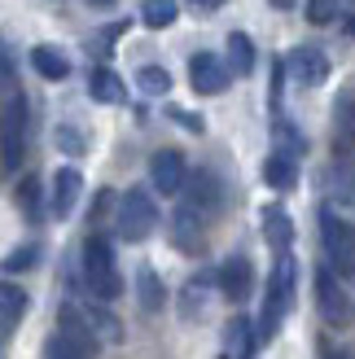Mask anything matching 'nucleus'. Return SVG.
Returning <instances> with one entry per match:
<instances>
[{"label": "nucleus", "mask_w": 355, "mask_h": 359, "mask_svg": "<svg viewBox=\"0 0 355 359\" xmlns=\"http://www.w3.org/2000/svg\"><path fill=\"white\" fill-rule=\"evenodd\" d=\"M83 280H88V290H93V298L101 302H114L123 294V276H119V263H114V250L105 237H88L83 241Z\"/></svg>", "instance_id": "obj_1"}, {"label": "nucleus", "mask_w": 355, "mask_h": 359, "mask_svg": "<svg viewBox=\"0 0 355 359\" xmlns=\"http://www.w3.org/2000/svg\"><path fill=\"white\" fill-rule=\"evenodd\" d=\"M321 245L325 259L338 276H355V228L347 219H338V210L325 206L321 210Z\"/></svg>", "instance_id": "obj_2"}, {"label": "nucleus", "mask_w": 355, "mask_h": 359, "mask_svg": "<svg viewBox=\"0 0 355 359\" xmlns=\"http://www.w3.org/2000/svg\"><path fill=\"white\" fill-rule=\"evenodd\" d=\"M114 224H119V237L123 241H145L149 232L158 228V206H154L149 189H128V193H123Z\"/></svg>", "instance_id": "obj_3"}, {"label": "nucleus", "mask_w": 355, "mask_h": 359, "mask_svg": "<svg viewBox=\"0 0 355 359\" xmlns=\"http://www.w3.org/2000/svg\"><path fill=\"white\" fill-rule=\"evenodd\" d=\"M316 307H321L325 325H333V329H347L355 320V298L342 290L333 267H316Z\"/></svg>", "instance_id": "obj_4"}, {"label": "nucleus", "mask_w": 355, "mask_h": 359, "mask_svg": "<svg viewBox=\"0 0 355 359\" xmlns=\"http://www.w3.org/2000/svg\"><path fill=\"white\" fill-rule=\"evenodd\" d=\"M193 215H202V219H210V215H220L224 210V184H220V175L215 171H193L189 175V184H185V202Z\"/></svg>", "instance_id": "obj_5"}, {"label": "nucleus", "mask_w": 355, "mask_h": 359, "mask_svg": "<svg viewBox=\"0 0 355 359\" xmlns=\"http://www.w3.org/2000/svg\"><path fill=\"white\" fill-rule=\"evenodd\" d=\"M27 149V101L18 93H5V171L22 167Z\"/></svg>", "instance_id": "obj_6"}, {"label": "nucleus", "mask_w": 355, "mask_h": 359, "mask_svg": "<svg viewBox=\"0 0 355 359\" xmlns=\"http://www.w3.org/2000/svg\"><path fill=\"white\" fill-rule=\"evenodd\" d=\"M149 184L163 193V197H175V193H185L189 184V167H185V154L180 149H158L149 158Z\"/></svg>", "instance_id": "obj_7"}, {"label": "nucleus", "mask_w": 355, "mask_h": 359, "mask_svg": "<svg viewBox=\"0 0 355 359\" xmlns=\"http://www.w3.org/2000/svg\"><path fill=\"white\" fill-rule=\"evenodd\" d=\"M228 79H233V70H228V62H220L215 53H193L189 57V83H193V93H202V97H220Z\"/></svg>", "instance_id": "obj_8"}, {"label": "nucleus", "mask_w": 355, "mask_h": 359, "mask_svg": "<svg viewBox=\"0 0 355 359\" xmlns=\"http://www.w3.org/2000/svg\"><path fill=\"white\" fill-rule=\"evenodd\" d=\"M286 70H290V79L294 83H303V88H321L329 79V57L316 44H298L290 48V57H286Z\"/></svg>", "instance_id": "obj_9"}, {"label": "nucleus", "mask_w": 355, "mask_h": 359, "mask_svg": "<svg viewBox=\"0 0 355 359\" xmlns=\"http://www.w3.org/2000/svg\"><path fill=\"white\" fill-rule=\"evenodd\" d=\"M58 333L62 337H70L79 351H88L97 359V346H101V333H97V325L88 320V307H75V302H66V307L58 311Z\"/></svg>", "instance_id": "obj_10"}, {"label": "nucleus", "mask_w": 355, "mask_h": 359, "mask_svg": "<svg viewBox=\"0 0 355 359\" xmlns=\"http://www.w3.org/2000/svg\"><path fill=\"white\" fill-rule=\"evenodd\" d=\"M220 290H224L228 302H246V298H250V290H255V267H250V259H246V255L224 259L220 263Z\"/></svg>", "instance_id": "obj_11"}, {"label": "nucleus", "mask_w": 355, "mask_h": 359, "mask_svg": "<svg viewBox=\"0 0 355 359\" xmlns=\"http://www.w3.org/2000/svg\"><path fill=\"white\" fill-rule=\"evenodd\" d=\"M83 193V175L75 167H58V175H53V189H48V215H58V219H66L70 210H75Z\"/></svg>", "instance_id": "obj_12"}, {"label": "nucleus", "mask_w": 355, "mask_h": 359, "mask_svg": "<svg viewBox=\"0 0 355 359\" xmlns=\"http://www.w3.org/2000/svg\"><path fill=\"white\" fill-rule=\"evenodd\" d=\"M259 346V325H250L246 316H233L224 325V359H250Z\"/></svg>", "instance_id": "obj_13"}, {"label": "nucleus", "mask_w": 355, "mask_h": 359, "mask_svg": "<svg viewBox=\"0 0 355 359\" xmlns=\"http://www.w3.org/2000/svg\"><path fill=\"white\" fill-rule=\"evenodd\" d=\"M333 149H355V83L333 101Z\"/></svg>", "instance_id": "obj_14"}, {"label": "nucleus", "mask_w": 355, "mask_h": 359, "mask_svg": "<svg viewBox=\"0 0 355 359\" xmlns=\"http://www.w3.org/2000/svg\"><path fill=\"white\" fill-rule=\"evenodd\" d=\"M263 184L276 189V193H290V189L298 184V158L272 149L268 158H263Z\"/></svg>", "instance_id": "obj_15"}, {"label": "nucleus", "mask_w": 355, "mask_h": 359, "mask_svg": "<svg viewBox=\"0 0 355 359\" xmlns=\"http://www.w3.org/2000/svg\"><path fill=\"white\" fill-rule=\"evenodd\" d=\"M329 189H333L338 202H355V149H333Z\"/></svg>", "instance_id": "obj_16"}, {"label": "nucleus", "mask_w": 355, "mask_h": 359, "mask_svg": "<svg viewBox=\"0 0 355 359\" xmlns=\"http://www.w3.org/2000/svg\"><path fill=\"white\" fill-rule=\"evenodd\" d=\"M88 97L101 101V105H119L123 97H128V88H123V79L110 66H97V70H88Z\"/></svg>", "instance_id": "obj_17"}, {"label": "nucleus", "mask_w": 355, "mask_h": 359, "mask_svg": "<svg viewBox=\"0 0 355 359\" xmlns=\"http://www.w3.org/2000/svg\"><path fill=\"white\" fill-rule=\"evenodd\" d=\"M31 66H35V75L48 79V83H58V79L70 75L66 53H62V48H53V44H35V48H31Z\"/></svg>", "instance_id": "obj_18"}, {"label": "nucleus", "mask_w": 355, "mask_h": 359, "mask_svg": "<svg viewBox=\"0 0 355 359\" xmlns=\"http://www.w3.org/2000/svg\"><path fill=\"white\" fill-rule=\"evenodd\" d=\"M263 237H268V245H276L281 255H290L294 224H290V215L281 210V206H268V210H263Z\"/></svg>", "instance_id": "obj_19"}, {"label": "nucleus", "mask_w": 355, "mask_h": 359, "mask_svg": "<svg viewBox=\"0 0 355 359\" xmlns=\"http://www.w3.org/2000/svg\"><path fill=\"white\" fill-rule=\"evenodd\" d=\"M13 202H18V210L27 215V219L35 224L44 215V189H40V180L35 175H22L18 180V189H13Z\"/></svg>", "instance_id": "obj_20"}, {"label": "nucleus", "mask_w": 355, "mask_h": 359, "mask_svg": "<svg viewBox=\"0 0 355 359\" xmlns=\"http://www.w3.org/2000/svg\"><path fill=\"white\" fill-rule=\"evenodd\" d=\"M22 316H27V294L9 280L5 290H0V329H5V337L18 329V320H22Z\"/></svg>", "instance_id": "obj_21"}, {"label": "nucleus", "mask_w": 355, "mask_h": 359, "mask_svg": "<svg viewBox=\"0 0 355 359\" xmlns=\"http://www.w3.org/2000/svg\"><path fill=\"white\" fill-rule=\"evenodd\" d=\"M228 70H233V75H250L255 70V44H250L246 31L228 35Z\"/></svg>", "instance_id": "obj_22"}, {"label": "nucleus", "mask_w": 355, "mask_h": 359, "mask_svg": "<svg viewBox=\"0 0 355 359\" xmlns=\"http://www.w3.org/2000/svg\"><path fill=\"white\" fill-rule=\"evenodd\" d=\"M202 215H193L189 206H180V210H175V245H180V250H198L202 245Z\"/></svg>", "instance_id": "obj_23"}, {"label": "nucleus", "mask_w": 355, "mask_h": 359, "mask_svg": "<svg viewBox=\"0 0 355 359\" xmlns=\"http://www.w3.org/2000/svg\"><path fill=\"white\" fill-rule=\"evenodd\" d=\"M175 18H180V5H175V0H140V22H145L149 31L171 27Z\"/></svg>", "instance_id": "obj_24"}, {"label": "nucleus", "mask_w": 355, "mask_h": 359, "mask_svg": "<svg viewBox=\"0 0 355 359\" xmlns=\"http://www.w3.org/2000/svg\"><path fill=\"white\" fill-rule=\"evenodd\" d=\"M136 290H140V307H145V311H163L167 290H163V280H158L154 267H140V272H136Z\"/></svg>", "instance_id": "obj_25"}, {"label": "nucleus", "mask_w": 355, "mask_h": 359, "mask_svg": "<svg viewBox=\"0 0 355 359\" xmlns=\"http://www.w3.org/2000/svg\"><path fill=\"white\" fill-rule=\"evenodd\" d=\"M136 88L145 97H167L171 93V75H167L163 66H140L136 70Z\"/></svg>", "instance_id": "obj_26"}, {"label": "nucleus", "mask_w": 355, "mask_h": 359, "mask_svg": "<svg viewBox=\"0 0 355 359\" xmlns=\"http://www.w3.org/2000/svg\"><path fill=\"white\" fill-rule=\"evenodd\" d=\"M272 132H276V149H281V154H290V158L307 154V136L298 132L290 118H276V128H272Z\"/></svg>", "instance_id": "obj_27"}, {"label": "nucleus", "mask_w": 355, "mask_h": 359, "mask_svg": "<svg viewBox=\"0 0 355 359\" xmlns=\"http://www.w3.org/2000/svg\"><path fill=\"white\" fill-rule=\"evenodd\" d=\"M88 320L97 325V333L105 337V342H123V329H119V320H114L110 311H101L97 302H88Z\"/></svg>", "instance_id": "obj_28"}, {"label": "nucleus", "mask_w": 355, "mask_h": 359, "mask_svg": "<svg viewBox=\"0 0 355 359\" xmlns=\"http://www.w3.org/2000/svg\"><path fill=\"white\" fill-rule=\"evenodd\" d=\"M44 359H93L88 351H79L70 337H62V333H53L48 337V346H44Z\"/></svg>", "instance_id": "obj_29"}, {"label": "nucleus", "mask_w": 355, "mask_h": 359, "mask_svg": "<svg viewBox=\"0 0 355 359\" xmlns=\"http://www.w3.org/2000/svg\"><path fill=\"white\" fill-rule=\"evenodd\" d=\"M333 18H338V0H307V22L325 27V22H333Z\"/></svg>", "instance_id": "obj_30"}, {"label": "nucleus", "mask_w": 355, "mask_h": 359, "mask_svg": "<svg viewBox=\"0 0 355 359\" xmlns=\"http://www.w3.org/2000/svg\"><path fill=\"white\" fill-rule=\"evenodd\" d=\"M40 259V245H22V250H13V255L5 259V272L13 276V272H27V267Z\"/></svg>", "instance_id": "obj_31"}, {"label": "nucleus", "mask_w": 355, "mask_h": 359, "mask_svg": "<svg viewBox=\"0 0 355 359\" xmlns=\"http://www.w3.org/2000/svg\"><path fill=\"white\" fill-rule=\"evenodd\" d=\"M167 118H175L185 132H198V136L206 132V118H202V114H193V110H180V105H171V110H167Z\"/></svg>", "instance_id": "obj_32"}, {"label": "nucleus", "mask_w": 355, "mask_h": 359, "mask_svg": "<svg viewBox=\"0 0 355 359\" xmlns=\"http://www.w3.org/2000/svg\"><path fill=\"white\" fill-rule=\"evenodd\" d=\"M53 140H58L66 154H83V136L75 128H58V132H53Z\"/></svg>", "instance_id": "obj_33"}, {"label": "nucleus", "mask_w": 355, "mask_h": 359, "mask_svg": "<svg viewBox=\"0 0 355 359\" xmlns=\"http://www.w3.org/2000/svg\"><path fill=\"white\" fill-rule=\"evenodd\" d=\"M189 5H198V9H220L224 0H189Z\"/></svg>", "instance_id": "obj_34"}, {"label": "nucleus", "mask_w": 355, "mask_h": 359, "mask_svg": "<svg viewBox=\"0 0 355 359\" xmlns=\"http://www.w3.org/2000/svg\"><path fill=\"white\" fill-rule=\"evenodd\" d=\"M342 27H347V35H355V13H351V18H342Z\"/></svg>", "instance_id": "obj_35"}]
</instances>
